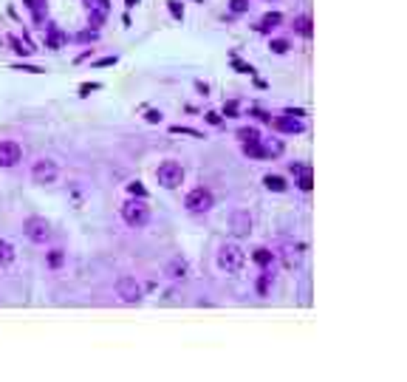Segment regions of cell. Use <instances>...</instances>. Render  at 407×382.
I'll list each match as a JSON object with an SVG mask.
<instances>
[{
	"mask_svg": "<svg viewBox=\"0 0 407 382\" xmlns=\"http://www.w3.org/2000/svg\"><path fill=\"white\" fill-rule=\"evenodd\" d=\"M128 193H131V196H139V198H147V190L142 187V182H131V184H128Z\"/></svg>",
	"mask_w": 407,
	"mask_h": 382,
	"instance_id": "obj_22",
	"label": "cell"
},
{
	"mask_svg": "<svg viewBox=\"0 0 407 382\" xmlns=\"http://www.w3.org/2000/svg\"><path fill=\"white\" fill-rule=\"evenodd\" d=\"M88 15H91V23L99 26L108 17V0H88Z\"/></svg>",
	"mask_w": 407,
	"mask_h": 382,
	"instance_id": "obj_12",
	"label": "cell"
},
{
	"mask_svg": "<svg viewBox=\"0 0 407 382\" xmlns=\"http://www.w3.org/2000/svg\"><path fill=\"white\" fill-rule=\"evenodd\" d=\"M60 264H63V249H51V252H49V266L57 269Z\"/></svg>",
	"mask_w": 407,
	"mask_h": 382,
	"instance_id": "obj_21",
	"label": "cell"
},
{
	"mask_svg": "<svg viewBox=\"0 0 407 382\" xmlns=\"http://www.w3.org/2000/svg\"><path fill=\"white\" fill-rule=\"evenodd\" d=\"M15 258H17L15 246H12L9 241H0V269H9V266L15 264Z\"/></svg>",
	"mask_w": 407,
	"mask_h": 382,
	"instance_id": "obj_13",
	"label": "cell"
},
{
	"mask_svg": "<svg viewBox=\"0 0 407 382\" xmlns=\"http://www.w3.org/2000/svg\"><path fill=\"white\" fill-rule=\"evenodd\" d=\"M133 3H136V0H128V6H133Z\"/></svg>",
	"mask_w": 407,
	"mask_h": 382,
	"instance_id": "obj_28",
	"label": "cell"
},
{
	"mask_svg": "<svg viewBox=\"0 0 407 382\" xmlns=\"http://www.w3.org/2000/svg\"><path fill=\"white\" fill-rule=\"evenodd\" d=\"M280 20H283V17H280L277 12H274V15H266V17L260 20V31H269V29H274V26H277Z\"/></svg>",
	"mask_w": 407,
	"mask_h": 382,
	"instance_id": "obj_20",
	"label": "cell"
},
{
	"mask_svg": "<svg viewBox=\"0 0 407 382\" xmlns=\"http://www.w3.org/2000/svg\"><path fill=\"white\" fill-rule=\"evenodd\" d=\"M272 258H274V255H272V249H266V246L255 249V261H258L260 266H269V264H272Z\"/></svg>",
	"mask_w": 407,
	"mask_h": 382,
	"instance_id": "obj_17",
	"label": "cell"
},
{
	"mask_svg": "<svg viewBox=\"0 0 407 382\" xmlns=\"http://www.w3.org/2000/svg\"><path fill=\"white\" fill-rule=\"evenodd\" d=\"M238 139L243 145H255L260 139V134H258V127H243V131H238Z\"/></svg>",
	"mask_w": 407,
	"mask_h": 382,
	"instance_id": "obj_15",
	"label": "cell"
},
{
	"mask_svg": "<svg viewBox=\"0 0 407 382\" xmlns=\"http://www.w3.org/2000/svg\"><path fill=\"white\" fill-rule=\"evenodd\" d=\"M243 264H247V252L240 249V244H235V241L221 244V249H218V266L224 272H240Z\"/></svg>",
	"mask_w": 407,
	"mask_h": 382,
	"instance_id": "obj_2",
	"label": "cell"
},
{
	"mask_svg": "<svg viewBox=\"0 0 407 382\" xmlns=\"http://www.w3.org/2000/svg\"><path fill=\"white\" fill-rule=\"evenodd\" d=\"M122 218H125V224L128 227H133V230H142V227H147L150 224V207L144 204V198H131V201H125L122 204Z\"/></svg>",
	"mask_w": 407,
	"mask_h": 382,
	"instance_id": "obj_1",
	"label": "cell"
},
{
	"mask_svg": "<svg viewBox=\"0 0 407 382\" xmlns=\"http://www.w3.org/2000/svg\"><path fill=\"white\" fill-rule=\"evenodd\" d=\"M60 179V164L54 159H37L31 164V182L40 184V187H49Z\"/></svg>",
	"mask_w": 407,
	"mask_h": 382,
	"instance_id": "obj_3",
	"label": "cell"
},
{
	"mask_svg": "<svg viewBox=\"0 0 407 382\" xmlns=\"http://www.w3.org/2000/svg\"><path fill=\"white\" fill-rule=\"evenodd\" d=\"M170 12H173L176 17H181V15H184V12H181V6L176 3V0H170Z\"/></svg>",
	"mask_w": 407,
	"mask_h": 382,
	"instance_id": "obj_25",
	"label": "cell"
},
{
	"mask_svg": "<svg viewBox=\"0 0 407 382\" xmlns=\"http://www.w3.org/2000/svg\"><path fill=\"white\" fill-rule=\"evenodd\" d=\"M142 283L136 280V278H131V275H125V278H119L116 280V297L122 303H139L142 301Z\"/></svg>",
	"mask_w": 407,
	"mask_h": 382,
	"instance_id": "obj_5",
	"label": "cell"
},
{
	"mask_svg": "<svg viewBox=\"0 0 407 382\" xmlns=\"http://www.w3.org/2000/svg\"><path fill=\"white\" fill-rule=\"evenodd\" d=\"M23 232L31 244H46L51 238V224L46 218H40V216H31L26 224H23Z\"/></svg>",
	"mask_w": 407,
	"mask_h": 382,
	"instance_id": "obj_7",
	"label": "cell"
},
{
	"mask_svg": "<svg viewBox=\"0 0 407 382\" xmlns=\"http://www.w3.org/2000/svg\"><path fill=\"white\" fill-rule=\"evenodd\" d=\"M23 161V148L12 139L0 142V167H17Z\"/></svg>",
	"mask_w": 407,
	"mask_h": 382,
	"instance_id": "obj_8",
	"label": "cell"
},
{
	"mask_svg": "<svg viewBox=\"0 0 407 382\" xmlns=\"http://www.w3.org/2000/svg\"><path fill=\"white\" fill-rule=\"evenodd\" d=\"M274 127L280 134H303L306 131V122L300 119V113H283L274 119Z\"/></svg>",
	"mask_w": 407,
	"mask_h": 382,
	"instance_id": "obj_9",
	"label": "cell"
},
{
	"mask_svg": "<svg viewBox=\"0 0 407 382\" xmlns=\"http://www.w3.org/2000/svg\"><path fill=\"white\" fill-rule=\"evenodd\" d=\"M43 3H46V0H28V6H31V9H40Z\"/></svg>",
	"mask_w": 407,
	"mask_h": 382,
	"instance_id": "obj_26",
	"label": "cell"
},
{
	"mask_svg": "<svg viewBox=\"0 0 407 382\" xmlns=\"http://www.w3.org/2000/svg\"><path fill=\"white\" fill-rule=\"evenodd\" d=\"M232 232H235L238 238H243V235L252 232V216H249L247 209H235V212H232Z\"/></svg>",
	"mask_w": 407,
	"mask_h": 382,
	"instance_id": "obj_10",
	"label": "cell"
},
{
	"mask_svg": "<svg viewBox=\"0 0 407 382\" xmlns=\"http://www.w3.org/2000/svg\"><path fill=\"white\" fill-rule=\"evenodd\" d=\"M272 49H274L277 54H286V51H289V42H286V40H274V42H272Z\"/></svg>",
	"mask_w": 407,
	"mask_h": 382,
	"instance_id": "obj_23",
	"label": "cell"
},
{
	"mask_svg": "<svg viewBox=\"0 0 407 382\" xmlns=\"http://www.w3.org/2000/svg\"><path fill=\"white\" fill-rule=\"evenodd\" d=\"M247 9H249V3H247V0H232V12H235V15L247 12Z\"/></svg>",
	"mask_w": 407,
	"mask_h": 382,
	"instance_id": "obj_24",
	"label": "cell"
},
{
	"mask_svg": "<svg viewBox=\"0 0 407 382\" xmlns=\"http://www.w3.org/2000/svg\"><path fill=\"white\" fill-rule=\"evenodd\" d=\"M283 261H286V266H297L300 264V252L292 249V246H286V252H283Z\"/></svg>",
	"mask_w": 407,
	"mask_h": 382,
	"instance_id": "obj_18",
	"label": "cell"
},
{
	"mask_svg": "<svg viewBox=\"0 0 407 382\" xmlns=\"http://www.w3.org/2000/svg\"><path fill=\"white\" fill-rule=\"evenodd\" d=\"M147 119H150V122H158V119H161V113H156V111H150V113H147Z\"/></svg>",
	"mask_w": 407,
	"mask_h": 382,
	"instance_id": "obj_27",
	"label": "cell"
},
{
	"mask_svg": "<svg viewBox=\"0 0 407 382\" xmlns=\"http://www.w3.org/2000/svg\"><path fill=\"white\" fill-rule=\"evenodd\" d=\"M294 29H297V31H300V34H303V37H311V20H308V17H306V15H303V17H297V20H294Z\"/></svg>",
	"mask_w": 407,
	"mask_h": 382,
	"instance_id": "obj_19",
	"label": "cell"
},
{
	"mask_svg": "<svg viewBox=\"0 0 407 382\" xmlns=\"http://www.w3.org/2000/svg\"><path fill=\"white\" fill-rule=\"evenodd\" d=\"M165 275H167L170 280H184V278L190 275V264L181 258V255H176V258H170V264L165 266Z\"/></svg>",
	"mask_w": 407,
	"mask_h": 382,
	"instance_id": "obj_11",
	"label": "cell"
},
{
	"mask_svg": "<svg viewBox=\"0 0 407 382\" xmlns=\"http://www.w3.org/2000/svg\"><path fill=\"white\" fill-rule=\"evenodd\" d=\"M156 179H158V184L165 187V190H176V187H181V182H184V167H181L178 161L167 159V161L158 164Z\"/></svg>",
	"mask_w": 407,
	"mask_h": 382,
	"instance_id": "obj_4",
	"label": "cell"
},
{
	"mask_svg": "<svg viewBox=\"0 0 407 382\" xmlns=\"http://www.w3.org/2000/svg\"><path fill=\"white\" fill-rule=\"evenodd\" d=\"M263 184H266V190H274V193H286V182H283L280 176H272V173H269V176L263 179Z\"/></svg>",
	"mask_w": 407,
	"mask_h": 382,
	"instance_id": "obj_16",
	"label": "cell"
},
{
	"mask_svg": "<svg viewBox=\"0 0 407 382\" xmlns=\"http://www.w3.org/2000/svg\"><path fill=\"white\" fill-rule=\"evenodd\" d=\"M184 207H187L190 212H210V209L215 207V196H213L207 187H195V190H190Z\"/></svg>",
	"mask_w": 407,
	"mask_h": 382,
	"instance_id": "obj_6",
	"label": "cell"
},
{
	"mask_svg": "<svg viewBox=\"0 0 407 382\" xmlns=\"http://www.w3.org/2000/svg\"><path fill=\"white\" fill-rule=\"evenodd\" d=\"M297 173H300V179H297V187H300L303 193H308V190L314 187V179H311V167H297Z\"/></svg>",
	"mask_w": 407,
	"mask_h": 382,
	"instance_id": "obj_14",
	"label": "cell"
}]
</instances>
